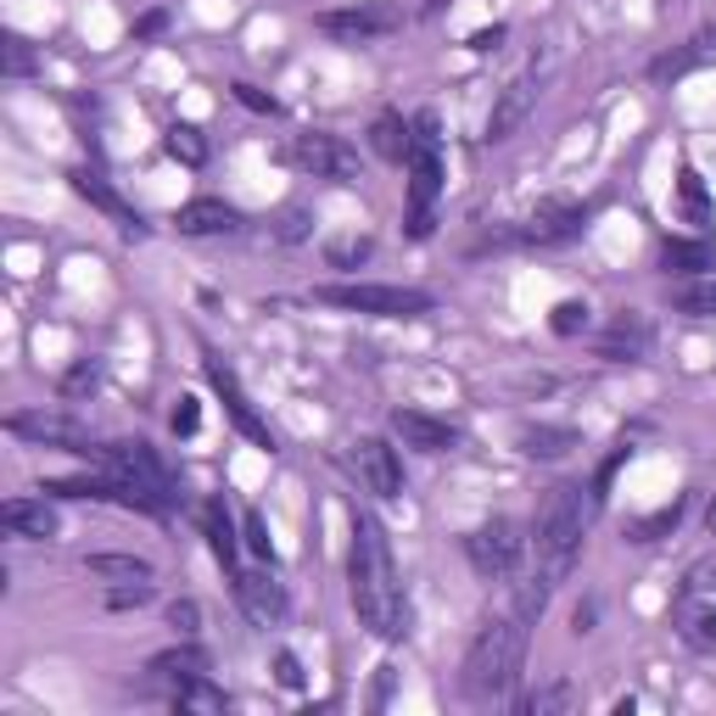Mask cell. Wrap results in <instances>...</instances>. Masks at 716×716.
I'll list each match as a JSON object with an SVG mask.
<instances>
[{
    "mask_svg": "<svg viewBox=\"0 0 716 716\" xmlns=\"http://www.w3.org/2000/svg\"><path fill=\"white\" fill-rule=\"evenodd\" d=\"M274 235H280V242H303V235H308V213H303V208H285Z\"/></svg>",
    "mask_w": 716,
    "mask_h": 716,
    "instance_id": "7bdbcfd3",
    "label": "cell"
},
{
    "mask_svg": "<svg viewBox=\"0 0 716 716\" xmlns=\"http://www.w3.org/2000/svg\"><path fill=\"white\" fill-rule=\"evenodd\" d=\"M437 190H443L437 146H414L409 152V213H403L409 242H425V235L437 230Z\"/></svg>",
    "mask_w": 716,
    "mask_h": 716,
    "instance_id": "8992f818",
    "label": "cell"
},
{
    "mask_svg": "<svg viewBox=\"0 0 716 716\" xmlns=\"http://www.w3.org/2000/svg\"><path fill=\"white\" fill-rule=\"evenodd\" d=\"M168 627H174V633H197V627H202V605H197V599H174V605H168Z\"/></svg>",
    "mask_w": 716,
    "mask_h": 716,
    "instance_id": "74e56055",
    "label": "cell"
},
{
    "mask_svg": "<svg viewBox=\"0 0 716 716\" xmlns=\"http://www.w3.org/2000/svg\"><path fill=\"white\" fill-rule=\"evenodd\" d=\"M292 163L314 179H337V185H353L359 179V152L337 134H297L292 140Z\"/></svg>",
    "mask_w": 716,
    "mask_h": 716,
    "instance_id": "ba28073f",
    "label": "cell"
},
{
    "mask_svg": "<svg viewBox=\"0 0 716 716\" xmlns=\"http://www.w3.org/2000/svg\"><path fill=\"white\" fill-rule=\"evenodd\" d=\"M163 28H168V12H146V17L134 23V39H152V34H163Z\"/></svg>",
    "mask_w": 716,
    "mask_h": 716,
    "instance_id": "f6af8a7d",
    "label": "cell"
},
{
    "mask_svg": "<svg viewBox=\"0 0 716 716\" xmlns=\"http://www.w3.org/2000/svg\"><path fill=\"white\" fill-rule=\"evenodd\" d=\"M465 554H470V565L482 571V577H515L520 554H527V538H520L515 520L498 515V520H488V527H476L465 538Z\"/></svg>",
    "mask_w": 716,
    "mask_h": 716,
    "instance_id": "52a82bcc",
    "label": "cell"
},
{
    "mask_svg": "<svg viewBox=\"0 0 716 716\" xmlns=\"http://www.w3.org/2000/svg\"><path fill=\"white\" fill-rule=\"evenodd\" d=\"M174 230L179 235H230V230H242V213L219 197H197L174 213Z\"/></svg>",
    "mask_w": 716,
    "mask_h": 716,
    "instance_id": "d6986e66",
    "label": "cell"
},
{
    "mask_svg": "<svg viewBox=\"0 0 716 716\" xmlns=\"http://www.w3.org/2000/svg\"><path fill=\"white\" fill-rule=\"evenodd\" d=\"M672 633L700 655L716 649V554H700L683 571L678 599H672Z\"/></svg>",
    "mask_w": 716,
    "mask_h": 716,
    "instance_id": "277c9868",
    "label": "cell"
},
{
    "mask_svg": "<svg viewBox=\"0 0 716 716\" xmlns=\"http://www.w3.org/2000/svg\"><path fill=\"white\" fill-rule=\"evenodd\" d=\"M202 532H208V549L219 554V565H230V571H235V532H230L224 504H202Z\"/></svg>",
    "mask_w": 716,
    "mask_h": 716,
    "instance_id": "4dcf8cb0",
    "label": "cell"
},
{
    "mask_svg": "<svg viewBox=\"0 0 716 716\" xmlns=\"http://www.w3.org/2000/svg\"><path fill=\"white\" fill-rule=\"evenodd\" d=\"M146 672H152V678H190V672H208V655H202L197 644H179V649L152 655Z\"/></svg>",
    "mask_w": 716,
    "mask_h": 716,
    "instance_id": "f1b7e54d",
    "label": "cell"
},
{
    "mask_svg": "<svg viewBox=\"0 0 716 716\" xmlns=\"http://www.w3.org/2000/svg\"><path fill=\"white\" fill-rule=\"evenodd\" d=\"M274 678H280V689H303V660L292 649H280L274 655Z\"/></svg>",
    "mask_w": 716,
    "mask_h": 716,
    "instance_id": "b9f144b4",
    "label": "cell"
},
{
    "mask_svg": "<svg viewBox=\"0 0 716 716\" xmlns=\"http://www.w3.org/2000/svg\"><path fill=\"white\" fill-rule=\"evenodd\" d=\"M565 711H577V689L565 678H554V683H543L520 700V716H565Z\"/></svg>",
    "mask_w": 716,
    "mask_h": 716,
    "instance_id": "4316f807",
    "label": "cell"
},
{
    "mask_svg": "<svg viewBox=\"0 0 716 716\" xmlns=\"http://www.w3.org/2000/svg\"><path fill=\"white\" fill-rule=\"evenodd\" d=\"M649 353V325L638 314H615V325L599 337V359H644Z\"/></svg>",
    "mask_w": 716,
    "mask_h": 716,
    "instance_id": "44dd1931",
    "label": "cell"
},
{
    "mask_svg": "<svg viewBox=\"0 0 716 716\" xmlns=\"http://www.w3.org/2000/svg\"><path fill=\"white\" fill-rule=\"evenodd\" d=\"M549 325H554V337H577V330H588V303H560Z\"/></svg>",
    "mask_w": 716,
    "mask_h": 716,
    "instance_id": "8d00e7d4",
    "label": "cell"
},
{
    "mask_svg": "<svg viewBox=\"0 0 716 716\" xmlns=\"http://www.w3.org/2000/svg\"><path fill=\"white\" fill-rule=\"evenodd\" d=\"M672 308L678 314H689V319H711L716 314V280H700V274H689L678 292H672Z\"/></svg>",
    "mask_w": 716,
    "mask_h": 716,
    "instance_id": "f546056e",
    "label": "cell"
},
{
    "mask_svg": "<svg viewBox=\"0 0 716 716\" xmlns=\"http://www.w3.org/2000/svg\"><path fill=\"white\" fill-rule=\"evenodd\" d=\"M678 520H683V504H672V509H655L649 520H638V527H633V543H655L660 532H672Z\"/></svg>",
    "mask_w": 716,
    "mask_h": 716,
    "instance_id": "e575fe53",
    "label": "cell"
},
{
    "mask_svg": "<svg viewBox=\"0 0 716 716\" xmlns=\"http://www.w3.org/2000/svg\"><path fill=\"white\" fill-rule=\"evenodd\" d=\"M678 202H683L689 224H711V197H705V179H700L694 168L678 174Z\"/></svg>",
    "mask_w": 716,
    "mask_h": 716,
    "instance_id": "1f68e13d",
    "label": "cell"
},
{
    "mask_svg": "<svg viewBox=\"0 0 716 716\" xmlns=\"http://www.w3.org/2000/svg\"><path fill=\"white\" fill-rule=\"evenodd\" d=\"M163 146H168V157H174V163H185V168H202V163H208V140H202V129H197V124H168Z\"/></svg>",
    "mask_w": 716,
    "mask_h": 716,
    "instance_id": "83f0119b",
    "label": "cell"
},
{
    "mask_svg": "<svg viewBox=\"0 0 716 716\" xmlns=\"http://www.w3.org/2000/svg\"><path fill=\"white\" fill-rule=\"evenodd\" d=\"M7 432L12 437H28V443H51V448H73V454H95L90 437H84V425L68 420V414H12L7 420Z\"/></svg>",
    "mask_w": 716,
    "mask_h": 716,
    "instance_id": "5bb4252c",
    "label": "cell"
},
{
    "mask_svg": "<svg viewBox=\"0 0 716 716\" xmlns=\"http://www.w3.org/2000/svg\"><path fill=\"white\" fill-rule=\"evenodd\" d=\"M84 571L95 583H152V560L140 554H84Z\"/></svg>",
    "mask_w": 716,
    "mask_h": 716,
    "instance_id": "d4e9b609",
    "label": "cell"
},
{
    "mask_svg": "<svg viewBox=\"0 0 716 716\" xmlns=\"http://www.w3.org/2000/svg\"><path fill=\"white\" fill-rule=\"evenodd\" d=\"M571 627H577V633H594V605H577V610H571Z\"/></svg>",
    "mask_w": 716,
    "mask_h": 716,
    "instance_id": "7dc6e473",
    "label": "cell"
},
{
    "mask_svg": "<svg viewBox=\"0 0 716 716\" xmlns=\"http://www.w3.org/2000/svg\"><path fill=\"white\" fill-rule=\"evenodd\" d=\"M235 599L247 605V615L258 627H274L285 615V588L269 577V571H235Z\"/></svg>",
    "mask_w": 716,
    "mask_h": 716,
    "instance_id": "e0dca14e",
    "label": "cell"
},
{
    "mask_svg": "<svg viewBox=\"0 0 716 716\" xmlns=\"http://www.w3.org/2000/svg\"><path fill=\"white\" fill-rule=\"evenodd\" d=\"M527 627H532L527 615L509 610V615H498V622H488L482 633L470 638L465 666H459V689H465L470 700H498V694H509L520 660H527Z\"/></svg>",
    "mask_w": 716,
    "mask_h": 716,
    "instance_id": "3957f363",
    "label": "cell"
},
{
    "mask_svg": "<svg viewBox=\"0 0 716 716\" xmlns=\"http://www.w3.org/2000/svg\"><path fill=\"white\" fill-rule=\"evenodd\" d=\"M369 253H375V242H369V235H342V242H330V247H325L330 269H359Z\"/></svg>",
    "mask_w": 716,
    "mask_h": 716,
    "instance_id": "836d02e7",
    "label": "cell"
},
{
    "mask_svg": "<svg viewBox=\"0 0 716 716\" xmlns=\"http://www.w3.org/2000/svg\"><path fill=\"white\" fill-rule=\"evenodd\" d=\"M369 146H375V157H387V163H409V152H414V124H403L398 113H380L375 129H369Z\"/></svg>",
    "mask_w": 716,
    "mask_h": 716,
    "instance_id": "603a6c76",
    "label": "cell"
},
{
    "mask_svg": "<svg viewBox=\"0 0 716 716\" xmlns=\"http://www.w3.org/2000/svg\"><path fill=\"white\" fill-rule=\"evenodd\" d=\"M348 465L359 470V482L375 493V498H398L403 493V459L387 437H359L348 448Z\"/></svg>",
    "mask_w": 716,
    "mask_h": 716,
    "instance_id": "30bf717a",
    "label": "cell"
},
{
    "mask_svg": "<svg viewBox=\"0 0 716 716\" xmlns=\"http://www.w3.org/2000/svg\"><path fill=\"white\" fill-rule=\"evenodd\" d=\"M392 437L403 448H420V454H448L459 443V432L448 420H432V414H420V409H398L392 414Z\"/></svg>",
    "mask_w": 716,
    "mask_h": 716,
    "instance_id": "2e32d148",
    "label": "cell"
},
{
    "mask_svg": "<svg viewBox=\"0 0 716 716\" xmlns=\"http://www.w3.org/2000/svg\"><path fill=\"white\" fill-rule=\"evenodd\" d=\"M95 380H102V364L95 359H79L68 375H62V398H79V392H95Z\"/></svg>",
    "mask_w": 716,
    "mask_h": 716,
    "instance_id": "d590c367",
    "label": "cell"
},
{
    "mask_svg": "<svg viewBox=\"0 0 716 716\" xmlns=\"http://www.w3.org/2000/svg\"><path fill=\"white\" fill-rule=\"evenodd\" d=\"M403 23L398 7H353V12H319L314 28L330 39H375V34H392Z\"/></svg>",
    "mask_w": 716,
    "mask_h": 716,
    "instance_id": "4fadbf2b",
    "label": "cell"
},
{
    "mask_svg": "<svg viewBox=\"0 0 716 716\" xmlns=\"http://www.w3.org/2000/svg\"><path fill=\"white\" fill-rule=\"evenodd\" d=\"M230 90H235V102H242V107H253V113H269V118L280 113V102H274V95H269V90H258V84H247V79H242V84H230Z\"/></svg>",
    "mask_w": 716,
    "mask_h": 716,
    "instance_id": "f35d334b",
    "label": "cell"
},
{
    "mask_svg": "<svg viewBox=\"0 0 716 716\" xmlns=\"http://www.w3.org/2000/svg\"><path fill=\"white\" fill-rule=\"evenodd\" d=\"M577 230H583V208L554 197V202H543V208L532 213V230H527V235H532V242H565V235H577Z\"/></svg>",
    "mask_w": 716,
    "mask_h": 716,
    "instance_id": "7402d4cb",
    "label": "cell"
},
{
    "mask_svg": "<svg viewBox=\"0 0 716 716\" xmlns=\"http://www.w3.org/2000/svg\"><path fill=\"white\" fill-rule=\"evenodd\" d=\"M95 459H102L113 476H124V482H140V488H152V493H163L168 504L179 498L174 493V476H168V465L146 448V443H107V448H95Z\"/></svg>",
    "mask_w": 716,
    "mask_h": 716,
    "instance_id": "9c48e42d",
    "label": "cell"
},
{
    "mask_svg": "<svg viewBox=\"0 0 716 716\" xmlns=\"http://www.w3.org/2000/svg\"><path fill=\"white\" fill-rule=\"evenodd\" d=\"M705 527H711V532H716V498H711V504H705Z\"/></svg>",
    "mask_w": 716,
    "mask_h": 716,
    "instance_id": "c3c4849f",
    "label": "cell"
},
{
    "mask_svg": "<svg viewBox=\"0 0 716 716\" xmlns=\"http://www.w3.org/2000/svg\"><path fill=\"white\" fill-rule=\"evenodd\" d=\"M197 425H202V403L197 398H179L174 403V437H197Z\"/></svg>",
    "mask_w": 716,
    "mask_h": 716,
    "instance_id": "60d3db41",
    "label": "cell"
},
{
    "mask_svg": "<svg viewBox=\"0 0 716 716\" xmlns=\"http://www.w3.org/2000/svg\"><path fill=\"white\" fill-rule=\"evenodd\" d=\"M515 443L527 459H565L571 448H583V437L571 432V425H520Z\"/></svg>",
    "mask_w": 716,
    "mask_h": 716,
    "instance_id": "ffe728a7",
    "label": "cell"
},
{
    "mask_svg": "<svg viewBox=\"0 0 716 716\" xmlns=\"http://www.w3.org/2000/svg\"><path fill=\"white\" fill-rule=\"evenodd\" d=\"M532 107H538V68L515 73V79L498 90V102H493V113H488V140H509L520 124H527Z\"/></svg>",
    "mask_w": 716,
    "mask_h": 716,
    "instance_id": "7c38bea8",
    "label": "cell"
},
{
    "mask_svg": "<svg viewBox=\"0 0 716 716\" xmlns=\"http://www.w3.org/2000/svg\"><path fill=\"white\" fill-rule=\"evenodd\" d=\"M314 297L330 303V308L380 314V319H420V314H432V292H414V285H375V280H359V285H319Z\"/></svg>",
    "mask_w": 716,
    "mask_h": 716,
    "instance_id": "5b68a950",
    "label": "cell"
},
{
    "mask_svg": "<svg viewBox=\"0 0 716 716\" xmlns=\"http://www.w3.org/2000/svg\"><path fill=\"white\" fill-rule=\"evenodd\" d=\"M247 549H253L258 560H274V549H269V532H263V515H258V509L247 515Z\"/></svg>",
    "mask_w": 716,
    "mask_h": 716,
    "instance_id": "ee69618b",
    "label": "cell"
},
{
    "mask_svg": "<svg viewBox=\"0 0 716 716\" xmlns=\"http://www.w3.org/2000/svg\"><path fill=\"white\" fill-rule=\"evenodd\" d=\"M68 179H73V190H79V197H84L90 208H102V213H107V219H113V224H118L124 235H146V224H140V213H134V208H129V202L118 197V190H113V185H107L102 174H90V168H73Z\"/></svg>",
    "mask_w": 716,
    "mask_h": 716,
    "instance_id": "ac0fdd59",
    "label": "cell"
},
{
    "mask_svg": "<svg viewBox=\"0 0 716 716\" xmlns=\"http://www.w3.org/2000/svg\"><path fill=\"white\" fill-rule=\"evenodd\" d=\"M660 263L678 269V274H705L716 263V247L705 242V235H694V242H683V235H666L660 242Z\"/></svg>",
    "mask_w": 716,
    "mask_h": 716,
    "instance_id": "cb8c5ba5",
    "label": "cell"
},
{
    "mask_svg": "<svg viewBox=\"0 0 716 716\" xmlns=\"http://www.w3.org/2000/svg\"><path fill=\"white\" fill-rule=\"evenodd\" d=\"M504 45V28L493 23V28H482V34H470V51H498Z\"/></svg>",
    "mask_w": 716,
    "mask_h": 716,
    "instance_id": "bcb514c9",
    "label": "cell"
},
{
    "mask_svg": "<svg viewBox=\"0 0 716 716\" xmlns=\"http://www.w3.org/2000/svg\"><path fill=\"white\" fill-rule=\"evenodd\" d=\"M0 73H7V79H28V73H39V57L28 51V39H7V45H0Z\"/></svg>",
    "mask_w": 716,
    "mask_h": 716,
    "instance_id": "d6a6232c",
    "label": "cell"
},
{
    "mask_svg": "<svg viewBox=\"0 0 716 716\" xmlns=\"http://www.w3.org/2000/svg\"><path fill=\"white\" fill-rule=\"evenodd\" d=\"M599 493L594 488H577V482H560L543 509H538V532H532V549H538V571L549 583H565L571 565L583 554V538H588V520L599 515Z\"/></svg>",
    "mask_w": 716,
    "mask_h": 716,
    "instance_id": "7a4b0ae2",
    "label": "cell"
},
{
    "mask_svg": "<svg viewBox=\"0 0 716 716\" xmlns=\"http://www.w3.org/2000/svg\"><path fill=\"white\" fill-rule=\"evenodd\" d=\"M174 711H202V716H213V711H224L230 700H224V689H213L202 672H190V678H174Z\"/></svg>",
    "mask_w": 716,
    "mask_h": 716,
    "instance_id": "484cf974",
    "label": "cell"
},
{
    "mask_svg": "<svg viewBox=\"0 0 716 716\" xmlns=\"http://www.w3.org/2000/svg\"><path fill=\"white\" fill-rule=\"evenodd\" d=\"M152 599V583H118L107 594V610H134V605H146Z\"/></svg>",
    "mask_w": 716,
    "mask_h": 716,
    "instance_id": "ab89813d",
    "label": "cell"
},
{
    "mask_svg": "<svg viewBox=\"0 0 716 716\" xmlns=\"http://www.w3.org/2000/svg\"><path fill=\"white\" fill-rule=\"evenodd\" d=\"M208 380H213V392L224 398V409H230V420H235V432L242 437H253L258 448H274V437H269V425L258 420V409H253V398L242 392V380L230 375V364L219 359V353H208Z\"/></svg>",
    "mask_w": 716,
    "mask_h": 716,
    "instance_id": "8fae6325",
    "label": "cell"
},
{
    "mask_svg": "<svg viewBox=\"0 0 716 716\" xmlns=\"http://www.w3.org/2000/svg\"><path fill=\"white\" fill-rule=\"evenodd\" d=\"M348 594H353V610L359 622L375 633V638H403L409 633V605H403V588H398V565H392V543L380 532L375 515H359L353 509V554H348Z\"/></svg>",
    "mask_w": 716,
    "mask_h": 716,
    "instance_id": "6da1fadb",
    "label": "cell"
},
{
    "mask_svg": "<svg viewBox=\"0 0 716 716\" xmlns=\"http://www.w3.org/2000/svg\"><path fill=\"white\" fill-rule=\"evenodd\" d=\"M0 527H7V538H23V543H51L57 538V509L45 498H7L0 504Z\"/></svg>",
    "mask_w": 716,
    "mask_h": 716,
    "instance_id": "9a60e30c",
    "label": "cell"
}]
</instances>
